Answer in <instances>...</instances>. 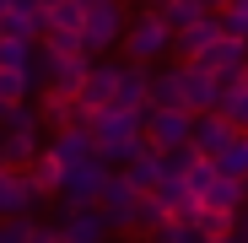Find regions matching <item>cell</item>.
<instances>
[{
	"label": "cell",
	"mask_w": 248,
	"mask_h": 243,
	"mask_svg": "<svg viewBox=\"0 0 248 243\" xmlns=\"http://www.w3.org/2000/svg\"><path fill=\"white\" fill-rule=\"evenodd\" d=\"M0 168H6V135H0Z\"/></svg>",
	"instance_id": "38"
},
{
	"label": "cell",
	"mask_w": 248,
	"mask_h": 243,
	"mask_svg": "<svg viewBox=\"0 0 248 243\" xmlns=\"http://www.w3.org/2000/svg\"><path fill=\"white\" fill-rule=\"evenodd\" d=\"M32 243H65V238H60V227H54V232H49V227H38V238H32Z\"/></svg>",
	"instance_id": "35"
},
{
	"label": "cell",
	"mask_w": 248,
	"mask_h": 243,
	"mask_svg": "<svg viewBox=\"0 0 248 243\" xmlns=\"http://www.w3.org/2000/svg\"><path fill=\"white\" fill-rule=\"evenodd\" d=\"M221 27H227V38H248V0H227Z\"/></svg>",
	"instance_id": "32"
},
{
	"label": "cell",
	"mask_w": 248,
	"mask_h": 243,
	"mask_svg": "<svg viewBox=\"0 0 248 243\" xmlns=\"http://www.w3.org/2000/svg\"><path fill=\"white\" fill-rule=\"evenodd\" d=\"M44 87H60V92H81L87 87V76H92V54L87 49H76V54H49L44 49Z\"/></svg>",
	"instance_id": "10"
},
{
	"label": "cell",
	"mask_w": 248,
	"mask_h": 243,
	"mask_svg": "<svg viewBox=\"0 0 248 243\" xmlns=\"http://www.w3.org/2000/svg\"><path fill=\"white\" fill-rule=\"evenodd\" d=\"M113 222L103 216V206H65L60 216V238L65 243H108Z\"/></svg>",
	"instance_id": "9"
},
{
	"label": "cell",
	"mask_w": 248,
	"mask_h": 243,
	"mask_svg": "<svg viewBox=\"0 0 248 243\" xmlns=\"http://www.w3.org/2000/svg\"><path fill=\"white\" fill-rule=\"evenodd\" d=\"M97 206H103V216L113 222V227H135V206H140V189L124 178V173H113L108 184H103V194H97Z\"/></svg>",
	"instance_id": "12"
},
{
	"label": "cell",
	"mask_w": 248,
	"mask_h": 243,
	"mask_svg": "<svg viewBox=\"0 0 248 243\" xmlns=\"http://www.w3.org/2000/svg\"><path fill=\"white\" fill-rule=\"evenodd\" d=\"M38 194L27 168H0V222H16V216H32L38 211Z\"/></svg>",
	"instance_id": "8"
},
{
	"label": "cell",
	"mask_w": 248,
	"mask_h": 243,
	"mask_svg": "<svg viewBox=\"0 0 248 243\" xmlns=\"http://www.w3.org/2000/svg\"><path fill=\"white\" fill-rule=\"evenodd\" d=\"M44 113L38 108H27V103H16L11 108V119L0 125V135H6V168H27L32 157H44Z\"/></svg>",
	"instance_id": "3"
},
{
	"label": "cell",
	"mask_w": 248,
	"mask_h": 243,
	"mask_svg": "<svg viewBox=\"0 0 248 243\" xmlns=\"http://www.w3.org/2000/svg\"><path fill=\"white\" fill-rule=\"evenodd\" d=\"M168 222V211H162V200L156 194H140V206H135V232H151Z\"/></svg>",
	"instance_id": "31"
},
{
	"label": "cell",
	"mask_w": 248,
	"mask_h": 243,
	"mask_svg": "<svg viewBox=\"0 0 248 243\" xmlns=\"http://www.w3.org/2000/svg\"><path fill=\"white\" fill-rule=\"evenodd\" d=\"M221 119H232L237 130H248V76H232L227 87H221V103H216Z\"/></svg>",
	"instance_id": "23"
},
{
	"label": "cell",
	"mask_w": 248,
	"mask_h": 243,
	"mask_svg": "<svg viewBox=\"0 0 248 243\" xmlns=\"http://www.w3.org/2000/svg\"><path fill=\"white\" fill-rule=\"evenodd\" d=\"M87 6V16H81V44H87V54H108L124 44V27H130V16H124V0H81Z\"/></svg>",
	"instance_id": "2"
},
{
	"label": "cell",
	"mask_w": 248,
	"mask_h": 243,
	"mask_svg": "<svg viewBox=\"0 0 248 243\" xmlns=\"http://www.w3.org/2000/svg\"><path fill=\"white\" fill-rule=\"evenodd\" d=\"M184 222L200 227L205 238H227V232H237V211H216V206H194Z\"/></svg>",
	"instance_id": "24"
},
{
	"label": "cell",
	"mask_w": 248,
	"mask_h": 243,
	"mask_svg": "<svg viewBox=\"0 0 248 243\" xmlns=\"http://www.w3.org/2000/svg\"><path fill=\"white\" fill-rule=\"evenodd\" d=\"M221 87L227 81L205 65V60H184V108L189 113H211L221 103Z\"/></svg>",
	"instance_id": "7"
},
{
	"label": "cell",
	"mask_w": 248,
	"mask_h": 243,
	"mask_svg": "<svg viewBox=\"0 0 248 243\" xmlns=\"http://www.w3.org/2000/svg\"><path fill=\"white\" fill-rule=\"evenodd\" d=\"M81 16H87V6H81V0H60V6H49V27L81 32Z\"/></svg>",
	"instance_id": "30"
},
{
	"label": "cell",
	"mask_w": 248,
	"mask_h": 243,
	"mask_svg": "<svg viewBox=\"0 0 248 243\" xmlns=\"http://www.w3.org/2000/svg\"><path fill=\"white\" fill-rule=\"evenodd\" d=\"M32 87H38L32 76H22V70H0V97H6V103H27ZM38 92H44V87H38Z\"/></svg>",
	"instance_id": "28"
},
{
	"label": "cell",
	"mask_w": 248,
	"mask_h": 243,
	"mask_svg": "<svg viewBox=\"0 0 248 243\" xmlns=\"http://www.w3.org/2000/svg\"><path fill=\"white\" fill-rule=\"evenodd\" d=\"M221 38H227V27H221V11H216V16L194 22L189 32H178V38H173V49H178L184 60H205V54H211V49L221 44Z\"/></svg>",
	"instance_id": "17"
},
{
	"label": "cell",
	"mask_w": 248,
	"mask_h": 243,
	"mask_svg": "<svg viewBox=\"0 0 248 243\" xmlns=\"http://www.w3.org/2000/svg\"><path fill=\"white\" fill-rule=\"evenodd\" d=\"M87 130H92V146H97V157L108 162V168H130V162L146 151V113H135V108L108 103V108L92 113Z\"/></svg>",
	"instance_id": "1"
},
{
	"label": "cell",
	"mask_w": 248,
	"mask_h": 243,
	"mask_svg": "<svg viewBox=\"0 0 248 243\" xmlns=\"http://www.w3.org/2000/svg\"><path fill=\"white\" fill-rule=\"evenodd\" d=\"M124 178H130L140 194H151V189L162 184V151H151V146H146V151L130 162V168H124Z\"/></svg>",
	"instance_id": "25"
},
{
	"label": "cell",
	"mask_w": 248,
	"mask_h": 243,
	"mask_svg": "<svg viewBox=\"0 0 248 243\" xmlns=\"http://www.w3.org/2000/svg\"><path fill=\"white\" fill-rule=\"evenodd\" d=\"M151 11L173 27V38H178V32H189L194 22H205V16H216V11H205L200 0H151Z\"/></svg>",
	"instance_id": "20"
},
{
	"label": "cell",
	"mask_w": 248,
	"mask_h": 243,
	"mask_svg": "<svg viewBox=\"0 0 248 243\" xmlns=\"http://www.w3.org/2000/svg\"><path fill=\"white\" fill-rule=\"evenodd\" d=\"M38 113H44V125H49V130L87 125V113H81V97H76V92H60V87H44V97H38Z\"/></svg>",
	"instance_id": "16"
},
{
	"label": "cell",
	"mask_w": 248,
	"mask_h": 243,
	"mask_svg": "<svg viewBox=\"0 0 248 243\" xmlns=\"http://www.w3.org/2000/svg\"><path fill=\"white\" fill-rule=\"evenodd\" d=\"M108 178H113V168L103 157L76 162V168H65V178H60V200H65V206H97V194H103Z\"/></svg>",
	"instance_id": "6"
},
{
	"label": "cell",
	"mask_w": 248,
	"mask_h": 243,
	"mask_svg": "<svg viewBox=\"0 0 248 243\" xmlns=\"http://www.w3.org/2000/svg\"><path fill=\"white\" fill-rule=\"evenodd\" d=\"M194 135V113L189 108H146V146L151 151H178Z\"/></svg>",
	"instance_id": "5"
},
{
	"label": "cell",
	"mask_w": 248,
	"mask_h": 243,
	"mask_svg": "<svg viewBox=\"0 0 248 243\" xmlns=\"http://www.w3.org/2000/svg\"><path fill=\"white\" fill-rule=\"evenodd\" d=\"M49 6H60V0H49Z\"/></svg>",
	"instance_id": "39"
},
{
	"label": "cell",
	"mask_w": 248,
	"mask_h": 243,
	"mask_svg": "<svg viewBox=\"0 0 248 243\" xmlns=\"http://www.w3.org/2000/svg\"><path fill=\"white\" fill-rule=\"evenodd\" d=\"M124 54H130L135 65H156L162 54L173 49V27L162 22L156 11H140V16H130V27H124V44H119Z\"/></svg>",
	"instance_id": "4"
},
{
	"label": "cell",
	"mask_w": 248,
	"mask_h": 243,
	"mask_svg": "<svg viewBox=\"0 0 248 243\" xmlns=\"http://www.w3.org/2000/svg\"><path fill=\"white\" fill-rule=\"evenodd\" d=\"M113 103L146 113V108H151V65H135V60L124 65V70H119V92H113Z\"/></svg>",
	"instance_id": "18"
},
{
	"label": "cell",
	"mask_w": 248,
	"mask_h": 243,
	"mask_svg": "<svg viewBox=\"0 0 248 243\" xmlns=\"http://www.w3.org/2000/svg\"><path fill=\"white\" fill-rule=\"evenodd\" d=\"M205 65H211L221 81H232V76H248V38H221V44L205 54Z\"/></svg>",
	"instance_id": "19"
},
{
	"label": "cell",
	"mask_w": 248,
	"mask_h": 243,
	"mask_svg": "<svg viewBox=\"0 0 248 243\" xmlns=\"http://www.w3.org/2000/svg\"><path fill=\"white\" fill-rule=\"evenodd\" d=\"M216 168H221V173H232V178H243V184H248V130H237V135H232V146H227V151H221V157H216Z\"/></svg>",
	"instance_id": "27"
},
{
	"label": "cell",
	"mask_w": 248,
	"mask_h": 243,
	"mask_svg": "<svg viewBox=\"0 0 248 243\" xmlns=\"http://www.w3.org/2000/svg\"><path fill=\"white\" fill-rule=\"evenodd\" d=\"M0 70H22V76H32L38 87H44V49L32 44V38H0Z\"/></svg>",
	"instance_id": "15"
},
{
	"label": "cell",
	"mask_w": 248,
	"mask_h": 243,
	"mask_svg": "<svg viewBox=\"0 0 248 243\" xmlns=\"http://www.w3.org/2000/svg\"><path fill=\"white\" fill-rule=\"evenodd\" d=\"M32 238H38V222H32V216L0 222V243H32Z\"/></svg>",
	"instance_id": "33"
},
{
	"label": "cell",
	"mask_w": 248,
	"mask_h": 243,
	"mask_svg": "<svg viewBox=\"0 0 248 243\" xmlns=\"http://www.w3.org/2000/svg\"><path fill=\"white\" fill-rule=\"evenodd\" d=\"M6 11H49V0H0V16Z\"/></svg>",
	"instance_id": "34"
},
{
	"label": "cell",
	"mask_w": 248,
	"mask_h": 243,
	"mask_svg": "<svg viewBox=\"0 0 248 243\" xmlns=\"http://www.w3.org/2000/svg\"><path fill=\"white\" fill-rule=\"evenodd\" d=\"M237 232H243V243H248V211H237Z\"/></svg>",
	"instance_id": "36"
},
{
	"label": "cell",
	"mask_w": 248,
	"mask_h": 243,
	"mask_svg": "<svg viewBox=\"0 0 248 243\" xmlns=\"http://www.w3.org/2000/svg\"><path fill=\"white\" fill-rule=\"evenodd\" d=\"M119 60H92V76H87V87H81L76 97H81V113H87V125H92V113L97 108H108L113 103V92H119Z\"/></svg>",
	"instance_id": "11"
},
{
	"label": "cell",
	"mask_w": 248,
	"mask_h": 243,
	"mask_svg": "<svg viewBox=\"0 0 248 243\" xmlns=\"http://www.w3.org/2000/svg\"><path fill=\"white\" fill-rule=\"evenodd\" d=\"M27 178H32V189L38 194H60V178H65V168L49 157V146H44V157H32L27 162Z\"/></svg>",
	"instance_id": "26"
},
{
	"label": "cell",
	"mask_w": 248,
	"mask_h": 243,
	"mask_svg": "<svg viewBox=\"0 0 248 243\" xmlns=\"http://www.w3.org/2000/svg\"><path fill=\"white\" fill-rule=\"evenodd\" d=\"M232 135H237V125H232V119H221V113L211 108V113H194V135H189V146H194L200 157L216 162V157L232 146Z\"/></svg>",
	"instance_id": "13"
},
{
	"label": "cell",
	"mask_w": 248,
	"mask_h": 243,
	"mask_svg": "<svg viewBox=\"0 0 248 243\" xmlns=\"http://www.w3.org/2000/svg\"><path fill=\"white\" fill-rule=\"evenodd\" d=\"M184 178H189V194L205 200V189H211V178H216V162H211V157H194L189 168H184Z\"/></svg>",
	"instance_id": "29"
},
{
	"label": "cell",
	"mask_w": 248,
	"mask_h": 243,
	"mask_svg": "<svg viewBox=\"0 0 248 243\" xmlns=\"http://www.w3.org/2000/svg\"><path fill=\"white\" fill-rule=\"evenodd\" d=\"M0 38H6V27H0Z\"/></svg>",
	"instance_id": "40"
},
{
	"label": "cell",
	"mask_w": 248,
	"mask_h": 243,
	"mask_svg": "<svg viewBox=\"0 0 248 243\" xmlns=\"http://www.w3.org/2000/svg\"><path fill=\"white\" fill-rule=\"evenodd\" d=\"M49 157L60 162V168H76V162H92V157H97V146H92V130H87V125L54 130V135H49Z\"/></svg>",
	"instance_id": "14"
},
{
	"label": "cell",
	"mask_w": 248,
	"mask_h": 243,
	"mask_svg": "<svg viewBox=\"0 0 248 243\" xmlns=\"http://www.w3.org/2000/svg\"><path fill=\"white\" fill-rule=\"evenodd\" d=\"M243 200H248V184L216 168V178H211V189H205V200H200V206H216V211H243Z\"/></svg>",
	"instance_id": "22"
},
{
	"label": "cell",
	"mask_w": 248,
	"mask_h": 243,
	"mask_svg": "<svg viewBox=\"0 0 248 243\" xmlns=\"http://www.w3.org/2000/svg\"><path fill=\"white\" fill-rule=\"evenodd\" d=\"M211 243H243V232H227V238H211Z\"/></svg>",
	"instance_id": "37"
},
{
	"label": "cell",
	"mask_w": 248,
	"mask_h": 243,
	"mask_svg": "<svg viewBox=\"0 0 248 243\" xmlns=\"http://www.w3.org/2000/svg\"><path fill=\"white\" fill-rule=\"evenodd\" d=\"M151 108H184V65L151 70Z\"/></svg>",
	"instance_id": "21"
}]
</instances>
